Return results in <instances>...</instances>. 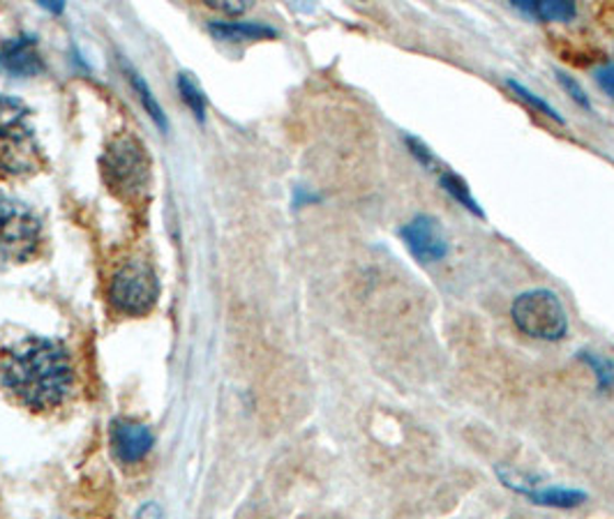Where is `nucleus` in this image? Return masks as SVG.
<instances>
[{
	"instance_id": "39448f33",
	"label": "nucleus",
	"mask_w": 614,
	"mask_h": 519,
	"mask_svg": "<svg viewBox=\"0 0 614 519\" xmlns=\"http://www.w3.org/2000/svg\"><path fill=\"white\" fill-rule=\"evenodd\" d=\"M160 282L155 270L143 259H130L116 268L109 282V300L126 317H143L155 307Z\"/></svg>"
},
{
	"instance_id": "4468645a",
	"label": "nucleus",
	"mask_w": 614,
	"mask_h": 519,
	"mask_svg": "<svg viewBox=\"0 0 614 519\" xmlns=\"http://www.w3.org/2000/svg\"><path fill=\"white\" fill-rule=\"evenodd\" d=\"M578 358L593 371L601 392H610L614 388V363L610 358H605L603 353L585 349L578 353Z\"/></svg>"
},
{
	"instance_id": "412c9836",
	"label": "nucleus",
	"mask_w": 614,
	"mask_h": 519,
	"mask_svg": "<svg viewBox=\"0 0 614 519\" xmlns=\"http://www.w3.org/2000/svg\"><path fill=\"white\" fill-rule=\"evenodd\" d=\"M162 517H165V515H162V508H160L155 502L143 506V508L139 510V515H137V519H162Z\"/></svg>"
},
{
	"instance_id": "a211bd4d",
	"label": "nucleus",
	"mask_w": 614,
	"mask_h": 519,
	"mask_svg": "<svg viewBox=\"0 0 614 519\" xmlns=\"http://www.w3.org/2000/svg\"><path fill=\"white\" fill-rule=\"evenodd\" d=\"M178 89L182 93V99H186L190 107H192L194 116L203 118V97H201V91L197 89V83L190 79V74H180Z\"/></svg>"
},
{
	"instance_id": "dca6fc26",
	"label": "nucleus",
	"mask_w": 614,
	"mask_h": 519,
	"mask_svg": "<svg viewBox=\"0 0 614 519\" xmlns=\"http://www.w3.org/2000/svg\"><path fill=\"white\" fill-rule=\"evenodd\" d=\"M404 139V145H406V151L412 153V157L418 162V164H423L427 172H441L444 166H441V162L437 160V155L433 153V149H427V145L421 141V139H416V137H409V134H404L402 137Z\"/></svg>"
},
{
	"instance_id": "0eeeda50",
	"label": "nucleus",
	"mask_w": 614,
	"mask_h": 519,
	"mask_svg": "<svg viewBox=\"0 0 614 519\" xmlns=\"http://www.w3.org/2000/svg\"><path fill=\"white\" fill-rule=\"evenodd\" d=\"M406 252L421 263H437L448 257V238L444 226L433 215H416L400 228Z\"/></svg>"
},
{
	"instance_id": "9b49d317",
	"label": "nucleus",
	"mask_w": 614,
	"mask_h": 519,
	"mask_svg": "<svg viewBox=\"0 0 614 519\" xmlns=\"http://www.w3.org/2000/svg\"><path fill=\"white\" fill-rule=\"evenodd\" d=\"M437 178H439V187L450 199H456L464 208V211L476 215L479 220H485V211L481 208L479 199L472 194V190H469V185L456 172H450V169H446V166H444V169L437 174Z\"/></svg>"
},
{
	"instance_id": "1a4fd4ad",
	"label": "nucleus",
	"mask_w": 614,
	"mask_h": 519,
	"mask_svg": "<svg viewBox=\"0 0 614 519\" xmlns=\"http://www.w3.org/2000/svg\"><path fill=\"white\" fill-rule=\"evenodd\" d=\"M111 448L122 464H137L153 448V434L134 421H116L111 427Z\"/></svg>"
},
{
	"instance_id": "6e6552de",
	"label": "nucleus",
	"mask_w": 614,
	"mask_h": 519,
	"mask_svg": "<svg viewBox=\"0 0 614 519\" xmlns=\"http://www.w3.org/2000/svg\"><path fill=\"white\" fill-rule=\"evenodd\" d=\"M501 485H506L508 489H513L522 496H527L531 504L536 506H545V508H576L580 504L587 502V494L582 489H570V487H536V485H527L518 477H513L506 471H497Z\"/></svg>"
},
{
	"instance_id": "20e7f679",
	"label": "nucleus",
	"mask_w": 614,
	"mask_h": 519,
	"mask_svg": "<svg viewBox=\"0 0 614 519\" xmlns=\"http://www.w3.org/2000/svg\"><path fill=\"white\" fill-rule=\"evenodd\" d=\"M510 317H513L518 330L534 340L559 342L568 332L566 309L555 291L550 288L524 291L510 305Z\"/></svg>"
},
{
	"instance_id": "7ed1b4c3",
	"label": "nucleus",
	"mask_w": 614,
	"mask_h": 519,
	"mask_svg": "<svg viewBox=\"0 0 614 519\" xmlns=\"http://www.w3.org/2000/svg\"><path fill=\"white\" fill-rule=\"evenodd\" d=\"M102 172L111 190L126 201L143 199L151 187V160L143 145L130 137H116L102 157Z\"/></svg>"
},
{
	"instance_id": "6ab92c4d",
	"label": "nucleus",
	"mask_w": 614,
	"mask_h": 519,
	"mask_svg": "<svg viewBox=\"0 0 614 519\" xmlns=\"http://www.w3.org/2000/svg\"><path fill=\"white\" fill-rule=\"evenodd\" d=\"M132 81H134V89L139 91V97H141V102H143V107L149 109V114L155 118V122L160 125V128H165L167 120H165V116H162V111H160V107H157V102L153 99V95H151L149 86H143L141 79H139V74H132Z\"/></svg>"
},
{
	"instance_id": "aec40b11",
	"label": "nucleus",
	"mask_w": 614,
	"mask_h": 519,
	"mask_svg": "<svg viewBox=\"0 0 614 519\" xmlns=\"http://www.w3.org/2000/svg\"><path fill=\"white\" fill-rule=\"evenodd\" d=\"M597 83L601 86V91L614 102V62H605L597 70Z\"/></svg>"
},
{
	"instance_id": "423d86ee",
	"label": "nucleus",
	"mask_w": 614,
	"mask_h": 519,
	"mask_svg": "<svg viewBox=\"0 0 614 519\" xmlns=\"http://www.w3.org/2000/svg\"><path fill=\"white\" fill-rule=\"evenodd\" d=\"M39 245H43V220L31 205L0 197V257L26 261Z\"/></svg>"
},
{
	"instance_id": "f3484780",
	"label": "nucleus",
	"mask_w": 614,
	"mask_h": 519,
	"mask_svg": "<svg viewBox=\"0 0 614 519\" xmlns=\"http://www.w3.org/2000/svg\"><path fill=\"white\" fill-rule=\"evenodd\" d=\"M557 81H559V86L566 91V95L578 104V107L591 111V99H589V95L585 93V89L580 86V83H578L576 79H572V76L566 74V72H559V70H557Z\"/></svg>"
},
{
	"instance_id": "f03ea898",
	"label": "nucleus",
	"mask_w": 614,
	"mask_h": 519,
	"mask_svg": "<svg viewBox=\"0 0 614 519\" xmlns=\"http://www.w3.org/2000/svg\"><path fill=\"white\" fill-rule=\"evenodd\" d=\"M31 111L19 99L0 95V178H26L43 169Z\"/></svg>"
},
{
	"instance_id": "2eb2a0df",
	"label": "nucleus",
	"mask_w": 614,
	"mask_h": 519,
	"mask_svg": "<svg viewBox=\"0 0 614 519\" xmlns=\"http://www.w3.org/2000/svg\"><path fill=\"white\" fill-rule=\"evenodd\" d=\"M506 86H508L510 91H513V93H516L522 102H527L531 109H536L539 114H543V116L552 118V120L559 122V125H564V122H566V120H564V116H562L555 107H552L550 102H545V99H543L541 95H536L534 91H529V89L524 86V83H520V81H516V79H506Z\"/></svg>"
},
{
	"instance_id": "f8f14e48",
	"label": "nucleus",
	"mask_w": 614,
	"mask_h": 519,
	"mask_svg": "<svg viewBox=\"0 0 614 519\" xmlns=\"http://www.w3.org/2000/svg\"><path fill=\"white\" fill-rule=\"evenodd\" d=\"M513 8L541 21H572L578 16L576 3H568V0H562V3H555V0H547V3H513Z\"/></svg>"
},
{
	"instance_id": "ddd939ff",
	"label": "nucleus",
	"mask_w": 614,
	"mask_h": 519,
	"mask_svg": "<svg viewBox=\"0 0 614 519\" xmlns=\"http://www.w3.org/2000/svg\"><path fill=\"white\" fill-rule=\"evenodd\" d=\"M215 35L224 37V39H263V37H275V31L263 26V24H248V21H222V24H213L211 26Z\"/></svg>"
},
{
	"instance_id": "9d476101",
	"label": "nucleus",
	"mask_w": 614,
	"mask_h": 519,
	"mask_svg": "<svg viewBox=\"0 0 614 519\" xmlns=\"http://www.w3.org/2000/svg\"><path fill=\"white\" fill-rule=\"evenodd\" d=\"M0 68L14 76H35L43 72V56L37 51L35 37L22 35L8 39L3 47H0Z\"/></svg>"
},
{
	"instance_id": "4be33fe9",
	"label": "nucleus",
	"mask_w": 614,
	"mask_h": 519,
	"mask_svg": "<svg viewBox=\"0 0 614 519\" xmlns=\"http://www.w3.org/2000/svg\"><path fill=\"white\" fill-rule=\"evenodd\" d=\"M211 8L220 10V12H232V14H240L243 10H248V5H220V3H211Z\"/></svg>"
},
{
	"instance_id": "f257e3e1",
	"label": "nucleus",
	"mask_w": 614,
	"mask_h": 519,
	"mask_svg": "<svg viewBox=\"0 0 614 519\" xmlns=\"http://www.w3.org/2000/svg\"><path fill=\"white\" fill-rule=\"evenodd\" d=\"M0 381L12 398L33 411L63 404L74 386L68 349L45 338H26L0 356Z\"/></svg>"
}]
</instances>
